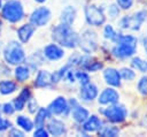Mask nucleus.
I'll return each instance as SVG.
<instances>
[{
  "mask_svg": "<svg viewBox=\"0 0 147 137\" xmlns=\"http://www.w3.org/2000/svg\"><path fill=\"white\" fill-rule=\"evenodd\" d=\"M52 38L55 43L67 48H74L78 45V36L69 24L61 23L60 25L55 26L52 33Z\"/></svg>",
  "mask_w": 147,
  "mask_h": 137,
  "instance_id": "f257e3e1",
  "label": "nucleus"
},
{
  "mask_svg": "<svg viewBox=\"0 0 147 137\" xmlns=\"http://www.w3.org/2000/svg\"><path fill=\"white\" fill-rule=\"evenodd\" d=\"M137 38L131 36V35H121L117 38L116 46L113 48V53L115 56L125 59L130 58L136 53L137 50Z\"/></svg>",
  "mask_w": 147,
  "mask_h": 137,
  "instance_id": "f03ea898",
  "label": "nucleus"
},
{
  "mask_svg": "<svg viewBox=\"0 0 147 137\" xmlns=\"http://www.w3.org/2000/svg\"><path fill=\"white\" fill-rule=\"evenodd\" d=\"M2 16L10 23L20 22L24 16L23 6L18 0H9L2 6Z\"/></svg>",
  "mask_w": 147,
  "mask_h": 137,
  "instance_id": "7ed1b4c3",
  "label": "nucleus"
},
{
  "mask_svg": "<svg viewBox=\"0 0 147 137\" xmlns=\"http://www.w3.org/2000/svg\"><path fill=\"white\" fill-rule=\"evenodd\" d=\"M3 58L9 64H20L25 60V53L17 41H10L3 50Z\"/></svg>",
  "mask_w": 147,
  "mask_h": 137,
  "instance_id": "20e7f679",
  "label": "nucleus"
},
{
  "mask_svg": "<svg viewBox=\"0 0 147 137\" xmlns=\"http://www.w3.org/2000/svg\"><path fill=\"white\" fill-rule=\"evenodd\" d=\"M101 113L105 115V117H107V120L115 123L123 122L127 116V109L123 105H118L117 102L113 104L108 108L101 109Z\"/></svg>",
  "mask_w": 147,
  "mask_h": 137,
  "instance_id": "39448f33",
  "label": "nucleus"
},
{
  "mask_svg": "<svg viewBox=\"0 0 147 137\" xmlns=\"http://www.w3.org/2000/svg\"><path fill=\"white\" fill-rule=\"evenodd\" d=\"M84 12H85L86 22L90 25L99 26V25H102L106 21V17H105L102 9H100L99 7H96L94 5H87L85 7Z\"/></svg>",
  "mask_w": 147,
  "mask_h": 137,
  "instance_id": "423d86ee",
  "label": "nucleus"
},
{
  "mask_svg": "<svg viewBox=\"0 0 147 137\" xmlns=\"http://www.w3.org/2000/svg\"><path fill=\"white\" fill-rule=\"evenodd\" d=\"M147 18V12L140 10L136 13L133 16H124L119 26L122 29H132V30H139L141 23Z\"/></svg>",
  "mask_w": 147,
  "mask_h": 137,
  "instance_id": "0eeeda50",
  "label": "nucleus"
},
{
  "mask_svg": "<svg viewBox=\"0 0 147 137\" xmlns=\"http://www.w3.org/2000/svg\"><path fill=\"white\" fill-rule=\"evenodd\" d=\"M78 44L85 53H92L96 48V37L91 30H85L80 37H78Z\"/></svg>",
  "mask_w": 147,
  "mask_h": 137,
  "instance_id": "6e6552de",
  "label": "nucleus"
},
{
  "mask_svg": "<svg viewBox=\"0 0 147 137\" xmlns=\"http://www.w3.org/2000/svg\"><path fill=\"white\" fill-rule=\"evenodd\" d=\"M51 10L47 7H39L32 12L30 16V23L34 26H44L51 20Z\"/></svg>",
  "mask_w": 147,
  "mask_h": 137,
  "instance_id": "1a4fd4ad",
  "label": "nucleus"
},
{
  "mask_svg": "<svg viewBox=\"0 0 147 137\" xmlns=\"http://www.w3.org/2000/svg\"><path fill=\"white\" fill-rule=\"evenodd\" d=\"M47 109L49 111V113L52 115L53 114L54 115H61V114L67 115L70 111V106H69V104L64 97H57L56 99H54L49 104Z\"/></svg>",
  "mask_w": 147,
  "mask_h": 137,
  "instance_id": "9d476101",
  "label": "nucleus"
},
{
  "mask_svg": "<svg viewBox=\"0 0 147 137\" xmlns=\"http://www.w3.org/2000/svg\"><path fill=\"white\" fill-rule=\"evenodd\" d=\"M70 109L72 112V117L76 122L78 123H83L90 115L88 111L86 108H84L83 106H80L78 104V101L76 99H70Z\"/></svg>",
  "mask_w": 147,
  "mask_h": 137,
  "instance_id": "9b49d317",
  "label": "nucleus"
},
{
  "mask_svg": "<svg viewBox=\"0 0 147 137\" xmlns=\"http://www.w3.org/2000/svg\"><path fill=\"white\" fill-rule=\"evenodd\" d=\"M118 99H119L118 92L113 87H107L100 93L98 101L101 105H113V104H116Z\"/></svg>",
  "mask_w": 147,
  "mask_h": 137,
  "instance_id": "f8f14e48",
  "label": "nucleus"
},
{
  "mask_svg": "<svg viewBox=\"0 0 147 137\" xmlns=\"http://www.w3.org/2000/svg\"><path fill=\"white\" fill-rule=\"evenodd\" d=\"M44 56L51 61L60 60L64 56V51L56 44H49L44 48Z\"/></svg>",
  "mask_w": 147,
  "mask_h": 137,
  "instance_id": "ddd939ff",
  "label": "nucleus"
},
{
  "mask_svg": "<svg viewBox=\"0 0 147 137\" xmlns=\"http://www.w3.org/2000/svg\"><path fill=\"white\" fill-rule=\"evenodd\" d=\"M80 99L84 101H92L98 96V87L96 85L92 83H87L85 85H82V89L79 91Z\"/></svg>",
  "mask_w": 147,
  "mask_h": 137,
  "instance_id": "4468645a",
  "label": "nucleus"
},
{
  "mask_svg": "<svg viewBox=\"0 0 147 137\" xmlns=\"http://www.w3.org/2000/svg\"><path fill=\"white\" fill-rule=\"evenodd\" d=\"M52 84V74L47 70H39L34 79V85L37 87H49Z\"/></svg>",
  "mask_w": 147,
  "mask_h": 137,
  "instance_id": "2eb2a0df",
  "label": "nucleus"
},
{
  "mask_svg": "<svg viewBox=\"0 0 147 137\" xmlns=\"http://www.w3.org/2000/svg\"><path fill=\"white\" fill-rule=\"evenodd\" d=\"M102 122L100 121V119L96 115H88V117L83 122V129L86 132H93V131H98L100 130L102 127Z\"/></svg>",
  "mask_w": 147,
  "mask_h": 137,
  "instance_id": "dca6fc26",
  "label": "nucleus"
},
{
  "mask_svg": "<svg viewBox=\"0 0 147 137\" xmlns=\"http://www.w3.org/2000/svg\"><path fill=\"white\" fill-rule=\"evenodd\" d=\"M103 77L105 81L111 85V86H119L121 85V75L119 71L114 69V68H107L103 71Z\"/></svg>",
  "mask_w": 147,
  "mask_h": 137,
  "instance_id": "f3484780",
  "label": "nucleus"
},
{
  "mask_svg": "<svg viewBox=\"0 0 147 137\" xmlns=\"http://www.w3.org/2000/svg\"><path fill=\"white\" fill-rule=\"evenodd\" d=\"M47 131L53 136H62L65 134V127L63 122H61L60 120L52 119L47 123Z\"/></svg>",
  "mask_w": 147,
  "mask_h": 137,
  "instance_id": "a211bd4d",
  "label": "nucleus"
},
{
  "mask_svg": "<svg viewBox=\"0 0 147 137\" xmlns=\"http://www.w3.org/2000/svg\"><path fill=\"white\" fill-rule=\"evenodd\" d=\"M36 30V26L31 23L28 24H23L18 30H17V36L21 40V43H28L30 40V38L32 37L33 32Z\"/></svg>",
  "mask_w": 147,
  "mask_h": 137,
  "instance_id": "6ab92c4d",
  "label": "nucleus"
},
{
  "mask_svg": "<svg viewBox=\"0 0 147 137\" xmlns=\"http://www.w3.org/2000/svg\"><path fill=\"white\" fill-rule=\"evenodd\" d=\"M60 18H61V22L62 23L71 25L74 23L75 18H76V9L74 7H71V6L65 7L62 10V13H61V17Z\"/></svg>",
  "mask_w": 147,
  "mask_h": 137,
  "instance_id": "aec40b11",
  "label": "nucleus"
},
{
  "mask_svg": "<svg viewBox=\"0 0 147 137\" xmlns=\"http://www.w3.org/2000/svg\"><path fill=\"white\" fill-rule=\"evenodd\" d=\"M52 116V114L49 113V111L47 108H39L37 114H36V119H34V124L37 128L39 127H44L45 121L47 119H49Z\"/></svg>",
  "mask_w": 147,
  "mask_h": 137,
  "instance_id": "412c9836",
  "label": "nucleus"
},
{
  "mask_svg": "<svg viewBox=\"0 0 147 137\" xmlns=\"http://www.w3.org/2000/svg\"><path fill=\"white\" fill-rule=\"evenodd\" d=\"M15 77L18 82H24L30 77V68L25 66H18L15 69Z\"/></svg>",
  "mask_w": 147,
  "mask_h": 137,
  "instance_id": "4be33fe9",
  "label": "nucleus"
},
{
  "mask_svg": "<svg viewBox=\"0 0 147 137\" xmlns=\"http://www.w3.org/2000/svg\"><path fill=\"white\" fill-rule=\"evenodd\" d=\"M25 62L28 63V67H29L30 69L36 70V69L42 63V58L40 56L39 53H33L32 55H30V56L25 60Z\"/></svg>",
  "mask_w": 147,
  "mask_h": 137,
  "instance_id": "5701e85b",
  "label": "nucleus"
},
{
  "mask_svg": "<svg viewBox=\"0 0 147 137\" xmlns=\"http://www.w3.org/2000/svg\"><path fill=\"white\" fill-rule=\"evenodd\" d=\"M16 123L18 127H21L24 131H31L32 128H33V123L32 121L26 117V116H23V115H20L16 117Z\"/></svg>",
  "mask_w": 147,
  "mask_h": 137,
  "instance_id": "b1692460",
  "label": "nucleus"
},
{
  "mask_svg": "<svg viewBox=\"0 0 147 137\" xmlns=\"http://www.w3.org/2000/svg\"><path fill=\"white\" fill-rule=\"evenodd\" d=\"M16 90V84L13 81H1L0 82V93L10 94Z\"/></svg>",
  "mask_w": 147,
  "mask_h": 137,
  "instance_id": "393cba45",
  "label": "nucleus"
},
{
  "mask_svg": "<svg viewBox=\"0 0 147 137\" xmlns=\"http://www.w3.org/2000/svg\"><path fill=\"white\" fill-rule=\"evenodd\" d=\"M131 64L133 68L138 69L141 73H147V61L140 59V58H133L131 61Z\"/></svg>",
  "mask_w": 147,
  "mask_h": 137,
  "instance_id": "a878e982",
  "label": "nucleus"
},
{
  "mask_svg": "<svg viewBox=\"0 0 147 137\" xmlns=\"http://www.w3.org/2000/svg\"><path fill=\"white\" fill-rule=\"evenodd\" d=\"M103 36H105V38H107V39L113 40V41L116 43L119 33H117L111 25H106L105 26V30H103Z\"/></svg>",
  "mask_w": 147,
  "mask_h": 137,
  "instance_id": "bb28decb",
  "label": "nucleus"
},
{
  "mask_svg": "<svg viewBox=\"0 0 147 137\" xmlns=\"http://www.w3.org/2000/svg\"><path fill=\"white\" fill-rule=\"evenodd\" d=\"M119 134V129L113 125L109 127H105L102 130H100V135L103 137H116Z\"/></svg>",
  "mask_w": 147,
  "mask_h": 137,
  "instance_id": "cd10ccee",
  "label": "nucleus"
},
{
  "mask_svg": "<svg viewBox=\"0 0 147 137\" xmlns=\"http://www.w3.org/2000/svg\"><path fill=\"white\" fill-rule=\"evenodd\" d=\"M102 68V63L99 62V61H92V59L84 66V70H87V71H96L99 69Z\"/></svg>",
  "mask_w": 147,
  "mask_h": 137,
  "instance_id": "c85d7f7f",
  "label": "nucleus"
},
{
  "mask_svg": "<svg viewBox=\"0 0 147 137\" xmlns=\"http://www.w3.org/2000/svg\"><path fill=\"white\" fill-rule=\"evenodd\" d=\"M119 75H121V78H123L125 81H131L136 77V73L130 68H123L119 71Z\"/></svg>",
  "mask_w": 147,
  "mask_h": 137,
  "instance_id": "c756f323",
  "label": "nucleus"
},
{
  "mask_svg": "<svg viewBox=\"0 0 147 137\" xmlns=\"http://www.w3.org/2000/svg\"><path fill=\"white\" fill-rule=\"evenodd\" d=\"M76 79L79 81L80 85H85L90 83V76L84 71H76Z\"/></svg>",
  "mask_w": 147,
  "mask_h": 137,
  "instance_id": "7c9ffc66",
  "label": "nucleus"
},
{
  "mask_svg": "<svg viewBox=\"0 0 147 137\" xmlns=\"http://www.w3.org/2000/svg\"><path fill=\"white\" fill-rule=\"evenodd\" d=\"M138 91L141 94L147 96V76L141 77L140 81L138 82Z\"/></svg>",
  "mask_w": 147,
  "mask_h": 137,
  "instance_id": "2f4dec72",
  "label": "nucleus"
},
{
  "mask_svg": "<svg viewBox=\"0 0 147 137\" xmlns=\"http://www.w3.org/2000/svg\"><path fill=\"white\" fill-rule=\"evenodd\" d=\"M25 101L24 100H22L20 97H17V98H15L14 99V102H13V106H14V108H15V111H22L23 108H24V106H25Z\"/></svg>",
  "mask_w": 147,
  "mask_h": 137,
  "instance_id": "473e14b6",
  "label": "nucleus"
},
{
  "mask_svg": "<svg viewBox=\"0 0 147 137\" xmlns=\"http://www.w3.org/2000/svg\"><path fill=\"white\" fill-rule=\"evenodd\" d=\"M117 5L123 9H129L133 5V0H116Z\"/></svg>",
  "mask_w": 147,
  "mask_h": 137,
  "instance_id": "72a5a7b5",
  "label": "nucleus"
},
{
  "mask_svg": "<svg viewBox=\"0 0 147 137\" xmlns=\"http://www.w3.org/2000/svg\"><path fill=\"white\" fill-rule=\"evenodd\" d=\"M48 131L46 129H44L42 127H39L36 129V131L33 132V136L34 137H48Z\"/></svg>",
  "mask_w": 147,
  "mask_h": 137,
  "instance_id": "f704fd0d",
  "label": "nucleus"
},
{
  "mask_svg": "<svg viewBox=\"0 0 147 137\" xmlns=\"http://www.w3.org/2000/svg\"><path fill=\"white\" fill-rule=\"evenodd\" d=\"M14 111H15V108H14L13 104L7 102V104L2 105V112H3L6 115H11V114L14 113Z\"/></svg>",
  "mask_w": 147,
  "mask_h": 137,
  "instance_id": "c9c22d12",
  "label": "nucleus"
},
{
  "mask_svg": "<svg viewBox=\"0 0 147 137\" xmlns=\"http://www.w3.org/2000/svg\"><path fill=\"white\" fill-rule=\"evenodd\" d=\"M18 97L22 99V100H24L25 102L30 99V97H31V93H30V90L28 89V87H24L22 91H21V93L18 94Z\"/></svg>",
  "mask_w": 147,
  "mask_h": 137,
  "instance_id": "e433bc0d",
  "label": "nucleus"
},
{
  "mask_svg": "<svg viewBox=\"0 0 147 137\" xmlns=\"http://www.w3.org/2000/svg\"><path fill=\"white\" fill-rule=\"evenodd\" d=\"M118 13H119V9H118V7L116 5H111L109 7V9H108V14H109V16L111 18H115L118 15Z\"/></svg>",
  "mask_w": 147,
  "mask_h": 137,
  "instance_id": "4c0bfd02",
  "label": "nucleus"
},
{
  "mask_svg": "<svg viewBox=\"0 0 147 137\" xmlns=\"http://www.w3.org/2000/svg\"><path fill=\"white\" fill-rule=\"evenodd\" d=\"M10 127H11L10 122H9L8 120H5V119L1 117V115H0V132H1V131H5L6 129H8V128H10Z\"/></svg>",
  "mask_w": 147,
  "mask_h": 137,
  "instance_id": "58836bf2",
  "label": "nucleus"
},
{
  "mask_svg": "<svg viewBox=\"0 0 147 137\" xmlns=\"http://www.w3.org/2000/svg\"><path fill=\"white\" fill-rule=\"evenodd\" d=\"M28 101H29V104H28V108H29V112H30V113H36V111L38 109V105H37V101H36V100H31V99H29Z\"/></svg>",
  "mask_w": 147,
  "mask_h": 137,
  "instance_id": "ea45409f",
  "label": "nucleus"
},
{
  "mask_svg": "<svg viewBox=\"0 0 147 137\" xmlns=\"http://www.w3.org/2000/svg\"><path fill=\"white\" fill-rule=\"evenodd\" d=\"M9 134H10V136H13V137H23V136H24V132L21 131V130H18V129H11Z\"/></svg>",
  "mask_w": 147,
  "mask_h": 137,
  "instance_id": "a19ab883",
  "label": "nucleus"
},
{
  "mask_svg": "<svg viewBox=\"0 0 147 137\" xmlns=\"http://www.w3.org/2000/svg\"><path fill=\"white\" fill-rule=\"evenodd\" d=\"M144 47H145L146 53H147V38H145V39H144Z\"/></svg>",
  "mask_w": 147,
  "mask_h": 137,
  "instance_id": "79ce46f5",
  "label": "nucleus"
},
{
  "mask_svg": "<svg viewBox=\"0 0 147 137\" xmlns=\"http://www.w3.org/2000/svg\"><path fill=\"white\" fill-rule=\"evenodd\" d=\"M36 1H37V2H45L46 0H36Z\"/></svg>",
  "mask_w": 147,
  "mask_h": 137,
  "instance_id": "37998d69",
  "label": "nucleus"
},
{
  "mask_svg": "<svg viewBox=\"0 0 147 137\" xmlns=\"http://www.w3.org/2000/svg\"><path fill=\"white\" fill-rule=\"evenodd\" d=\"M0 30H1V22H0Z\"/></svg>",
  "mask_w": 147,
  "mask_h": 137,
  "instance_id": "c03bdc74",
  "label": "nucleus"
},
{
  "mask_svg": "<svg viewBox=\"0 0 147 137\" xmlns=\"http://www.w3.org/2000/svg\"><path fill=\"white\" fill-rule=\"evenodd\" d=\"M0 7H1V0H0Z\"/></svg>",
  "mask_w": 147,
  "mask_h": 137,
  "instance_id": "a18cd8bd",
  "label": "nucleus"
}]
</instances>
